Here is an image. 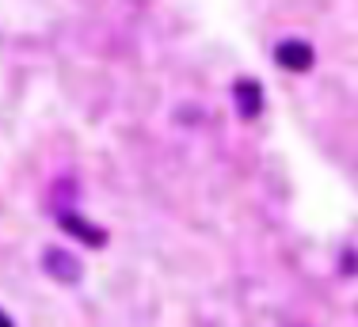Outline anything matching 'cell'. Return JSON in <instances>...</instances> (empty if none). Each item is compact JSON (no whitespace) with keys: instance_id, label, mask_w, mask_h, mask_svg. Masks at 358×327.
<instances>
[{"instance_id":"1","label":"cell","mask_w":358,"mask_h":327,"mask_svg":"<svg viewBox=\"0 0 358 327\" xmlns=\"http://www.w3.org/2000/svg\"><path fill=\"white\" fill-rule=\"evenodd\" d=\"M57 217V228L65 232V236H73V240H80V244H88V247H96V252H103V247L110 244V232L103 225H96V221H88L84 213H76V210H57L54 213Z\"/></svg>"},{"instance_id":"2","label":"cell","mask_w":358,"mask_h":327,"mask_svg":"<svg viewBox=\"0 0 358 327\" xmlns=\"http://www.w3.org/2000/svg\"><path fill=\"white\" fill-rule=\"evenodd\" d=\"M38 263H42V274H50V278L62 282V286H80V278H84V263L76 259L69 247L50 244L46 252H42Z\"/></svg>"},{"instance_id":"3","label":"cell","mask_w":358,"mask_h":327,"mask_svg":"<svg viewBox=\"0 0 358 327\" xmlns=\"http://www.w3.org/2000/svg\"><path fill=\"white\" fill-rule=\"evenodd\" d=\"M263 107H267V96H263V84L255 80V76H241V80L233 84V110L241 122H255V118L263 115Z\"/></svg>"},{"instance_id":"4","label":"cell","mask_w":358,"mask_h":327,"mask_svg":"<svg viewBox=\"0 0 358 327\" xmlns=\"http://www.w3.org/2000/svg\"><path fill=\"white\" fill-rule=\"evenodd\" d=\"M275 61H278V68H286V73H309V68L317 65V50L305 38H282L275 46Z\"/></svg>"},{"instance_id":"5","label":"cell","mask_w":358,"mask_h":327,"mask_svg":"<svg viewBox=\"0 0 358 327\" xmlns=\"http://www.w3.org/2000/svg\"><path fill=\"white\" fill-rule=\"evenodd\" d=\"M339 266H343L347 278H355V274H358V252H355V247H347V252L339 255Z\"/></svg>"},{"instance_id":"6","label":"cell","mask_w":358,"mask_h":327,"mask_svg":"<svg viewBox=\"0 0 358 327\" xmlns=\"http://www.w3.org/2000/svg\"><path fill=\"white\" fill-rule=\"evenodd\" d=\"M0 327H15V320H12V316H8V312H4V308H0Z\"/></svg>"}]
</instances>
